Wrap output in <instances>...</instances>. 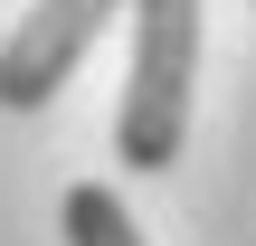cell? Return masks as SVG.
Returning <instances> with one entry per match:
<instances>
[{"label": "cell", "instance_id": "obj_1", "mask_svg": "<svg viewBox=\"0 0 256 246\" xmlns=\"http://www.w3.org/2000/svg\"><path fill=\"white\" fill-rule=\"evenodd\" d=\"M190 85H200V0H133V66H124V114H114L124 171L152 180L180 161Z\"/></svg>", "mask_w": 256, "mask_h": 246}, {"label": "cell", "instance_id": "obj_2", "mask_svg": "<svg viewBox=\"0 0 256 246\" xmlns=\"http://www.w3.org/2000/svg\"><path fill=\"white\" fill-rule=\"evenodd\" d=\"M114 9H133V0H38V9L0 38V114H38V104L76 76V57L104 38Z\"/></svg>", "mask_w": 256, "mask_h": 246}, {"label": "cell", "instance_id": "obj_3", "mask_svg": "<svg viewBox=\"0 0 256 246\" xmlns=\"http://www.w3.org/2000/svg\"><path fill=\"white\" fill-rule=\"evenodd\" d=\"M57 237L66 246H152L142 228H133L124 190H104V180H76V190L57 199Z\"/></svg>", "mask_w": 256, "mask_h": 246}]
</instances>
